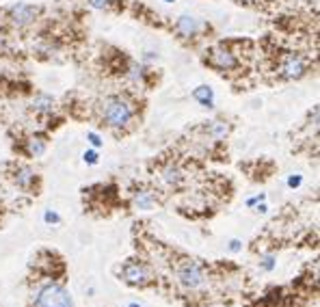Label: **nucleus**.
Masks as SVG:
<instances>
[{"mask_svg": "<svg viewBox=\"0 0 320 307\" xmlns=\"http://www.w3.org/2000/svg\"><path fill=\"white\" fill-rule=\"evenodd\" d=\"M225 266L227 264H208L197 257L176 253L169 262V271L178 299H182L186 307H206L221 301L217 296V283L219 279H225L221 275Z\"/></svg>", "mask_w": 320, "mask_h": 307, "instance_id": "f257e3e1", "label": "nucleus"}, {"mask_svg": "<svg viewBox=\"0 0 320 307\" xmlns=\"http://www.w3.org/2000/svg\"><path fill=\"white\" fill-rule=\"evenodd\" d=\"M28 283L31 292L26 307H76L72 292L67 290V277L35 275V279H28Z\"/></svg>", "mask_w": 320, "mask_h": 307, "instance_id": "f03ea898", "label": "nucleus"}, {"mask_svg": "<svg viewBox=\"0 0 320 307\" xmlns=\"http://www.w3.org/2000/svg\"><path fill=\"white\" fill-rule=\"evenodd\" d=\"M98 119L100 126L111 130L115 137H125L134 130L137 108H134V102L125 95H106L100 102Z\"/></svg>", "mask_w": 320, "mask_h": 307, "instance_id": "7ed1b4c3", "label": "nucleus"}, {"mask_svg": "<svg viewBox=\"0 0 320 307\" xmlns=\"http://www.w3.org/2000/svg\"><path fill=\"white\" fill-rule=\"evenodd\" d=\"M115 277L123 286L134 288V290H152V288L160 286V277L154 262H147L141 255H132L128 260H123L115 268Z\"/></svg>", "mask_w": 320, "mask_h": 307, "instance_id": "20e7f679", "label": "nucleus"}, {"mask_svg": "<svg viewBox=\"0 0 320 307\" xmlns=\"http://www.w3.org/2000/svg\"><path fill=\"white\" fill-rule=\"evenodd\" d=\"M5 178L11 182L20 193H24L28 197H39L41 195V188H44L41 173L39 171H35V167H31L28 162H17V160L7 162L5 165Z\"/></svg>", "mask_w": 320, "mask_h": 307, "instance_id": "39448f33", "label": "nucleus"}, {"mask_svg": "<svg viewBox=\"0 0 320 307\" xmlns=\"http://www.w3.org/2000/svg\"><path fill=\"white\" fill-rule=\"evenodd\" d=\"M158 182L169 190H182L188 182V173L178 160H162L156 167Z\"/></svg>", "mask_w": 320, "mask_h": 307, "instance_id": "423d86ee", "label": "nucleus"}, {"mask_svg": "<svg viewBox=\"0 0 320 307\" xmlns=\"http://www.w3.org/2000/svg\"><path fill=\"white\" fill-rule=\"evenodd\" d=\"M128 204L132 210H139V212H152L162 204L160 188H154L150 184H134L130 190Z\"/></svg>", "mask_w": 320, "mask_h": 307, "instance_id": "0eeeda50", "label": "nucleus"}, {"mask_svg": "<svg viewBox=\"0 0 320 307\" xmlns=\"http://www.w3.org/2000/svg\"><path fill=\"white\" fill-rule=\"evenodd\" d=\"M307 59L305 56H301L296 52H284L279 56V63H277V74L279 78L284 80H298L303 78V76H307Z\"/></svg>", "mask_w": 320, "mask_h": 307, "instance_id": "6e6552de", "label": "nucleus"}, {"mask_svg": "<svg viewBox=\"0 0 320 307\" xmlns=\"http://www.w3.org/2000/svg\"><path fill=\"white\" fill-rule=\"evenodd\" d=\"M206 65L212 67V70L219 72V74H225V72H231L238 67V56L225 46H215L208 50Z\"/></svg>", "mask_w": 320, "mask_h": 307, "instance_id": "1a4fd4ad", "label": "nucleus"}, {"mask_svg": "<svg viewBox=\"0 0 320 307\" xmlns=\"http://www.w3.org/2000/svg\"><path fill=\"white\" fill-rule=\"evenodd\" d=\"M39 13H41V7L28 5V3H17V5H13V7L7 9L9 22H11L13 26H17V28L31 26V24L37 20V17H39Z\"/></svg>", "mask_w": 320, "mask_h": 307, "instance_id": "9d476101", "label": "nucleus"}, {"mask_svg": "<svg viewBox=\"0 0 320 307\" xmlns=\"http://www.w3.org/2000/svg\"><path fill=\"white\" fill-rule=\"evenodd\" d=\"M48 134H44V132H33V134H26V137L22 139V145L20 147H15L17 149V154H22L24 158H39V156H44L46 154V149H48Z\"/></svg>", "mask_w": 320, "mask_h": 307, "instance_id": "9b49d317", "label": "nucleus"}, {"mask_svg": "<svg viewBox=\"0 0 320 307\" xmlns=\"http://www.w3.org/2000/svg\"><path fill=\"white\" fill-rule=\"evenodd\" d=\"M203 132L208 134V139L212 143H223V141H227L229 139V134H231V123L227 119H223V117H217V119H210L203 123Z\"/></svg>", "mask_w": 320, "mask_h": 307, "instance_id": "f8f14e48", "label": "nucleus"}, {"mask_svg": "<svg viewBox=\"0 0 320 307\" xmlns=\"http://www.w3.org/2000/svg\"><path fill=\"white\" fill-rule=\"evenodd\" d=\"M201 28H203V24L195 15H180L176 24H173V31L180 35V39H195L201 33Z\"/></svg>", "mask_w": 320, "mask_h": 307, "instance_id": "ddd939ff", "label": "nucleus"}, {"mask_svg": "<svg viewBox=\"0 0 320 307\" xmlns=\"http://www.w3.org/2000/svg\"><path fill=\"white\" fill-rule=\"evenodd\" d=\"M31 111L39 117H50V115L56 111V100L52 98L50 93H37L35 98L31 100Z\"/></svg>", "mask_w": 320, "mask_h": 307, "instance_id": "4468645a", "label": "nucleus"}, {"mask_svg": "<svg viewBox=\"0 0 320 307\" xmlns=\"http://www.w3.org/2000/svg\"><path fill=\"white\" fill-rule=\"evenodd\" d=\"M193 98H195L203 108H212V106H215V93H212V89L206 87V84H201V87H197L195 91H193Z\"/></svg>", "mask_w": 320, "mask_h": 307, "instance_id": "2eb2a0df", "label": "nucleus"}, {"mask_svg": "<svg viewBox=\"0 0 320 307\" xmlns=\"http://www.w3.org/2000/svg\"><path fill=\"white\" fill-rule=\"evenodd\" d=\"M93 9H98V11H113L115 5H117V0H87Z\"/></svg>", "mask_w": 320, "mask_h": 307, "instance_id": "dca6fc26", "label": "nucleus"}, {"mask_svg": "<svg viewBox=\"0 0 320 307\" xmlns=\"http://www.w3.org/2000/svg\"><path fill=\"white\" fill-rule=\"evenodd\" d=\"M82 158H84V162H89V165H98V151H95V149L84 151Z\"/></svg>", "mask_w": 320, "mask_h": 307, "instance_id": "f3484780", "label": "nucleus"}, {"mask_svg": "<svg viewBox=\"0 0 320 307\" xmlns=\"http://www.w3.org/2000/svg\"><path fill=\"white\" fill-rule=\"evenodd\" d=\"M44 221H46V223H61V216L59 214H56V212H50V210H48V212L44 214Z\"/></svg>", "mask_w": 320, "mask_h": 307, "instance_id": "a211bd4d", "label": "nucleus"}, {"mask_svg": "<svg viewBox=\"0 0 320 307\" xmlns=\"http://www.w3.org/2000/svg\"><path fill=\"white\" fill-rule=\"evenodd\" d=\"M87 139L91 141V145H93V147H102V139H100L95 132H89V134H87Z\"/></svg>", "mask_w": 320, "mask_h": 307, "instance_id": "6ab92c4d", "label": "nucleus"}, {"mask_svg": "<svg viewBox=\"0 0 320 307\" xmlns=\"http://www.w3.org/2000/svg\"><path fill=\"white\" fill-rule=\"evenodd\" d=\"M238 5H245V7H260L262 3H266V0H236Z\"/></svg>", "mask_w": 320, "mask_h": 307, "instance_id": "aec40b11", "label": "nucleus"}, {"mask_svg": "<svg viewBox=\"0 0 320 307\" xmlns=\"http://www.w3.org/2000/svg\"><path fill=\"white\" fill-rule=\"evenodd\" d=\"M298 184H301V176L290 178V180H288V186H290V188H294V186H298Z\"/></svg>", "mask_w": 320, "mask_h": 307, "instance_id": "412c9836", "label": "nucleus"}, {"mask_svg": "<svg viewBox=\"0 0 320 307\" xmlns=\"http://www.w3.org/2000/svg\"><path fill=\"white\" fill-rule=\"evenodd\" d=\"M229 249H231V251H240V243L238 240H231L229 243Z\"/></svg>", "mask_w": 320, "mask_h": 307, "instance_id": "4be33fe9", "label": "nucleus"}, {"mask_svg": "<svg viewBox=\"0 0 320 307\" xmlns=\"http://www.w3.org/2000/svg\"><path fill=\"white\" fill-rule=\"evenodd\" d=\"M3 199H5V190H3V186H0V204H3Z\"/></svg>", "mask_w": 320, "mask_h": 307, "instance_id": "5701e85b", "label": "nucleus"}, {"mask_svg": "<svg viewBox=\"0 0 320 307\" xmlns=\"http://www.w3.org/2000/svg\"><path fill=\"white\" fill-rule=\"evenodd\" d=\"M130 307H141V305H134V303H132V305H130Z\"/></svg>", "mask_w": 320, "mask_h": 307, "instance_id": "b1692460", "label": "nucleus"}]
</instances>
